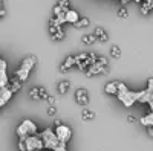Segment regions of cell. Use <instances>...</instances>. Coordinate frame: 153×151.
<instances>
[{
  "mask_svg": "<svg viewBox=\"0 0 153 151\" xmlns=\"http://www.w3.org/2000/svg\"><path fill=\"white\" fill-rule=\"evenodd\" d=\"M35 64H37V58H35L34 55H31V57H28V58H25V60L22 61L20 67L16 70L14 78H17L19 81L25 82V81L29 78V73H31V70L34 69Z\"/></svg>",
  "mask_w": 153,
  "mask_h": 151,
  "instance_id": "6da1fadb",
  "label": "cell"
},
{
  "mask_svg": "<svg viewBox=\"0 0 153 151\" xmlns=\"http://www.w3.org/2000/svg\"><path fill=\"white\" fill-rule=\"evenodd\" d=\"M118 99L123 102L124 107H132L135 102H138V92H132L127 89V85L118 81Z\"/></svg>",
  "mask_w": 153,
  "mask_h": 151,
  "instance_id": "7a4b0ae2",
  "label": "cell"
},
{
  "mask_svg": "<svg viewBox=\"0 0 153 151\" xmlns=\"http://www.w3.org/2000/svg\"><path fill=\"white\" fill-rule=\"evenodd\" d=\"M37 125L31 121V119H25L19 127H17V136L19 139H26L29 136H35L37 134Z\"/></svg>",
  "mask_w": 153,
  "mask_h": 151,
  "instance_id": "3957f363",
  "label": "cell"
},
{
  "mask_svg": "<svg viewBox=\"0 0 153 151\" xmlns=\"http://www.w3.org/2000/svg\"><path fill=\"white\" fill-rule=\"evenodd\" d=\"M40 137H42V141H43L45 148L52 150V151H55V150L60 147V144H61V142L57 139V136H55L54 130H51V128H46V130L40 134Z\"/></svg>",
  "mask_w": 153,
  "mask_h": 151,
  "instance_id": "277c9868",
  "label": "cell"
},
{
  "mask_svg": "<svg viewBox=\"0 0 153 151\" xmlns=\"http://www.w3.org/2000/svg\"><path fill=\"white\" fill-rule=\"evenodd\" d=\"M54 133H55V136H57V139H58L61 144H65V145L71 141V137H72V130H71V127H68V125H65V124H61V125H58V127H55Z\"/></svg>",
  "mask_w": 153,
  "mask_h": 151,
  "instance_id": "5b68a950",
  "label": "cell"
},
{
  "mask_svg": "<svg viewBox=\"0 0 153 151\" xmlns=\"http://www.w3.org/2000/svg\"><path fill=\"white\" fill-rule=\"evenodd\" d=\"M23 141H25V144H26V151H42L45 148L40 134L29 136V137H26V139H23Z\"/></svg>",
  "mask_w": 153,
  "mask_h": 151,
  "instance_id": "8992f818",
  "label": "cell"
},
{
  "mask_svg": "<svg viewBox=\"0 0 153 151\" xmlns=\"http://www.w3.org/2000/svg\"><path fill=\"white\" fill-rule=\"evenodd\" d=\"M75 66L78 67L80 70L86 72L89 67L92 66L91 60H89V54H78V55H75Z\"/></svg>",
  "mask_w": 153,
  "mask_h": 151,
  "instance_id": "52a82bcc",
  "label": "cell"
},
{
  "mask_svg": "<svg viewBox=\"0 0 153 151\" xmlns=\"http://www.w3.org/2000/svg\"><path fill=\"white\" fill-rule=\"evenodd\" d=\"M29 98L34 101H40V99L46 101L49 98V93L45 87H34V89L29 90Z\"/></svg>",
  "mask_w": 153,
  "mask_h": 151,
  "instance_id": "ba28073f",
  "label": "cell"
},
{
  "mask_svg": "<svg viewBox=\"0 0 153 151\" xmlns=\"http://www.w3.org/2000/svg\"><path fill=\"white\" fill-rule=\"evenodd\" d=\"M84 73H86L87 78H92V77H97V75H107V69L104 66H101L100 63H95V64H92Z\"/></svg>",
  "mask_w": 153,
  "mask_h": 151,
  "instance_id": "9c48e42d",
  "label": "cell"
},
{
  "mask_svg": "<svg viewBox=\"0 0 153 151\" xmlns=\"http://www.w3.org/2000/svg\"><path fill=\"white\" fill-rule=\"evenodd\" d=\"M75 101L76 104H80L81 107H86L89 104V93L86 89H76L75 90Z\"/></svg>",
  "mask_w": 153,
  "mask_h": 151,
  "instance_id": "30bf717a",
  "label": "cell"
},
{
  "mask_svg": "<svg viewBox=\"0 0 153 151\" xmlns=\"http://www.w3.org/2000/svg\"><path fill=\"white\" fill-rule=\"evenodd\" d=\"M9 84V78H8V73H6V63L3 61L0 64V89L3 87H8Z\"/></svg>",
  "mask_w": 153,
  "mask_h": 151,
  "instance_id": "8fae6325",
  "label": "cell"
},
{
  "mask_svg": "<svg viewBox=\"0 0 153 151\" xmlns=\"http://www.w3.org/2000/svg\"><path fill=\"white\" fill-rule=\"evenodd\" d=\"M12 93L8 87H3V89H0V108L3 105H6V102H9V99L12 98Z\"/></svg>",
  "mask_w": 153,
  "mask_h": 151,
  "instance_id": "7c38bea8",
  "label": "cell"
},
{
  "mask_svg": "<svg viewBox=\"0 0 153 151\" xmlns=\"http://www.w3.org/2000/svg\"><path fill=\"white\" fill-rule=\"evenodd\" d=\"M49 32H51V38L54 41H60V40L65 38V31H63V28L49 26Z\"/></svg>",
  "mask_w": 153,
  "mask_h": 151,
  "instance_id": "4fadbf2b",
  "label": "cell"
},
{
  "mask_svg": "<svg viewBox=\"0 0 153 151\" xmlns=\"http://www.w3.org/2000/svg\"><path fill=\"white\" fill-rule=\"evenodd\" d=\"M72 66H75V57H74V55H69V57H66V60L60 64V72L65 73V72H68Z\"/></svg>",
  "mask_w": 153,
  "mask_h": 151,
  "instance_id": "5bb4252c",
  "label": "cell"
},
{
  "mask_svg": "<svg viewBox=\"0 0 153 151\" xmlns=\"http://www.w3.org/2000/svg\"><path fill=\"white\" fill-rule=\"evenodd\" d=\"M78 20H80V14H78L75 9H68V11H66V23L75 24Z\"/></svg>",
  "mask_w": 153,
  "mask_h": 151,
  "instance_id": "9a60e30c",
  "label": "cell"
},
{
  "mask_svg": "<svg viewBox=\"0 0 153 151\" xmlns=\"http://www.w3.org/2000/svg\"><path fill=\"white\" fill-rule=\"evenodd\" d=\"M94 35L97 37V40H98V41H103V43H104V41H107V40H109L107 32H106L103 28H100V26L94 29Z\"/></svg>",
  "mask_w": 153,
  "mask_h": 151,
  "instance_id": "2e32d148",
  "label": "cell"
},
{
  "mask_svg": "<svg viewBox=\"0 0 153 151\" xmlns=\"http://www.w3.org/2000/svg\"><path fill=\"white\" fill-rule=\"evenodd\" d=\"M104 92L107 95H117L118 93V81H110L106 84L104 87Z\"/></svg>",
  "mask_w": 153,
  "mask_h": 151,
  "instance_id": "e0dca14e",
  "label": "cell"
},
{
  "mask_svg": "<svg viewBox=\"0 0 153 151\" xmlns=\"http://www.w3.org/2000/svg\"><path fill=\"white\" fill-rule=\"evenodd\" d=\"M23 87V82L22 81H19L17 78H14V80H11L9 81V84H8V89L12 92V93H16V92H19L20 89Z\"/></svg>",
  "mask_w": 153,
  "mask_h": 151,
  "instance_id": "ac0fdd59",
  "label": "cell"
},
{
  "mask_svg": "<svg viewBox=\"0 0 153 151\" xmlns=\"http://www.w3.org/2000/svg\"><path fill=\"white\" fill-rule=\"evenodd\" d=\"M139 8H141V14L147 15L149 12L153 9V0H144V2L139 5Z\"/></svg>",
  "mask_w": 153,
  "mask_h": 151,
  "instance_id": "d6986e66",
  "label": "cell"
},
{
  "mask_svg": "<svg viewBox=\"0 0 153 151\" xmlns=\"http://www.w3.org/2000/svg\"><path fill=\"white\" fill-rule=\"evenodd\" d=\"M141 124L144 125V127H153V111H150V113H147V115H144L143 118H141Z\"/></svg>",
  "mask_w": 153,
  "mask_h": 151,
  "instance_id": "ffe728a7",
  "label": "cell"
},
{
  "mask_svg": "<svg viewBox=\"0 0 153 151\" xmlns=\"http://www.w3.org/2000/svg\"><path fill=\"white\" fill-rule=\"evenodd\" d=\"M98 40H97V37L94 35V34H84L83 37H81V43L83 44H94V43H97Z\"/></svg>",
  "mask_w": 153,
  "mask_h": 151,
  "instance_id": "44dd1931",
  "label": "cell"
},
{
  "mask_svg": "<svg viewBox=\"0 0 153 151\" xmlns=\"http://www.w3.org/2000/svg\"><path fill=\"white\" fill-rule=\"evenodd\" d=\"M81 119H83V121H92V119H95V113H94L92 110H89V108H83V111H81Z\"/></svg>",
  "mask_w": 153,
  "mask_h": 151,
  "instance_id": "7402d4cb",
  "label": "cell"
},
{
  "mask_svg": "<svg viewBox=\"0 0 153 151\" xmlns=\"http://www.w3.org/2000/svg\"><path fill=\"white\" fill-rule=\"evenodd\" d=\"M71 89V82L69 81H60L58 82V92L61 93V95H65V93H68V90Z\"/></svg>",
  "mask_w": 153,
  "mask_h": 151,
  "instance_id": "603a6c76",
  "label": "cell"
},
{
  "mask_svg": "<svg viewBox=\"0 0 153 151\" xmlns=\"http://www.w3.org/2000/svg\"><path fill=\"white\" fill-rule=\"evenodd\" d=\"M89 24H91V20H89L87 17H80V20H78V21H76V23L74 24V26L80 29V28H87V26H89Z\"/></svg>",
  "mask_w": 153,
  "mask_h": 151,
  "instance_id": "cb8c5ba5",
  "label": "cell"
},
{
  "mask_svg": "<svg viewBox=\"0 0 153 151\" xmlns=\"http://www.w3.org/2000/svg\"><path fill=\"white\" fill-rule=\"evenodd\" d=\"M110 57H112V58H120V57H121V47L117 46V44H113V46L110 47Z\"/></svg>",
  "mask_w": 153,
  "mask_h": 151,
  "instance_id": "d4e9b609",
  "label": "cell"
},
{
  "mask_svg": "<svg viewBox=\"0 0 153 151\" xmlns=\"http://www.w3.org/2000/svg\"><path fill=\"white\" fill-rule=\"evenodd\" d=\"M65 14H66V9H63L58 5L54 6V17H60V15H65Z\"/></svg>",
  "mask_w": 153,
  "mask_h": 151,
  "instance_id": "484cf974",
  "label": "cell"
},
{
  "mask_svg": "<svg viewBox=\"0 0 153 151\" xmlns=\"http://www.w3.org/2000/svg\"><path fill=\"white\" fill-rule=\"evenodd\" d=\"M117 14H118V17L120 18H127V17H129V11H127V8H120L118 9V12H117Z\"/></svg>",
  "mask_w": 153,
  "mask_h": 151,
  "instance_id": "4316f807",
  "label": "cell"
},
{
  "mask_svg": "<svg viewBox=\"0 0 153 151\" xmlns=\"http://www.w3.org/2000/svg\"><path fill=\"white\" fill-rule=\"evenodd\" d=\"M57 5L58 6H61L63 9H69V6H71V0H57Z\"/></svg>",
  "mask_w": 153,
  "mask_h": 151,
  "instance_id": "83f0119b",
  "label": "cell"
},
{
  "mask_svg": "<svg viewBox=\"0 0 153 151\" xmlns=\"http://www.w3.org/2000/svg\"><path fill=\"white\" fill-rule=\"evenodd\" d=\"M55 113H57V107L55 105H49L48 107V115L49 116H55Z\"/></svg>",
  "mask_w": 153,
  "mask_h": 151,
  "instance_id": "f1b7e54d",
  "label": "cell"
},
{
  "mask_svg": "<svg viewBox=\"0 0 153 151\" xmlns=\"http://www.w3.org/2000/svg\"><path fill=\"white\" fill-rule=\"evenodd\" d=\"M97 63H100L101 66L106 67V66H107V58H106V57H98V58H97Z\"/></svg>",
  "mask_w": 153,
  "mask_h": 151,
  "instance_id": "f546056e",
  "label": "cell"
},
{
  "mask_svg": "<svg viewBox=\"0 0 153 151\" xmlns=\"http://www.w3.org/2000/svg\"><path fill=\"white\" fill-rule=\"evenodd\" d=\"M19 150H20V151H26V144H25L23 139L19 141Z\"/></svg>",
  "mask_w": 153,
  "mask_h": 151,
  "instance_id": "4dcf8cb0",
  "label": "cell"
},
{
  "mask_svg": "<svg viewBox=\"0 0 153 151\" xmlns=\"http://www.w3.org/2000/svg\"><path fill=\"white\" fill-rule=\"evenodd\" d=\"M46 101L49 102V105H55V102H57V99H55L54 96H51V95H49V98H48Z\"/></svg>",
  "mask_w": 153,
  "mask_h": 151,
  "instance_id": "1f68e13d",
  "label": "cell"
},
{
  "mask_svg": "<svg viewBox=\"0 0 153 151\" xmlns=\"http://www.w3.org/2000/svg\"><path fill=\"white\" fill-rule=\"evenodd\" d=\"M135 121H136V118H135L133 115H129V116H127V122L132 124V122H135Z\"/></svg>",
  "mask_w": 153,
  "mask_h": 151,
  "instance_id": "d6a6232c",
  "label": "cell"
},
{
  "mask_svg": "<svg viewBox=\"0 0 153 151\" xmlns=\"http://www.w3.org/2000/svg\"><path fill=\"white\" fill-rule=\"evenodd\" d=\"M147 133H149L150 137H153V127H149V128H147Z\"/></svg>",
  "mask_w": 153,
  "mask_h": 151,
  "instance_id": "836d02e7",
  "label": "cell"
},
{
  "mask_svg": "<svg viewBox=\"0 0 153 151\" xmlns=\"http://www.w3.org/2000/svg\"><path fill=\"white\" fill-rule=\"evenodd\" d=\"M5 15H6V11H5V9H0V18L5 17Z\"/></svg>",
  "mask_w": 153,
  "mask_h": 151,
  "instance_id": "e575fe53",
  "label": "cell"
},
{
  "mask_svg": "<svg viewBox=\"0 0 153 151\" xmlns=\"http://www.w3.org/2000/svg\"><path fill=\"white\" fill-rule=\"evenodd\" d=\"M120 2H121V5H127V3H130L132 0H120Z\"/></svg>",
  "mask_w": 153,
  "mask_h": 151,
  "instance_id": "d590c367",
  "label": "cell"
},
{
  "mask_svg": "<svg viewBox=\"0 0 153 151\" xmlns=\"http://www.w3.org/2000/svg\"><path fill=\"white\" fill-rule=\"evenodd\" d=\"M149 107H150V110L153 111V98H152V101H150V102H149Z\"/></svg>",
  "mask_w": 153,
  "mask_h": 151,
  "instance_id": "8d00e7d4",
  "label": "cell"
},
{
  "mask_svg": "<svg viewBox=\"0 0 153 151\" xmlns=\"http://www.w3.org/2000/svg\"><path fill=\"white\" fill-rule=\"evenodd\" d=\"M135 2H136V3H138V5H141V3H143V2H144V0H135Z\"/></svg>",
  "mask_w": 153,
  "mask_h": 151,
  "instance_id": "74e56055",
  "label": "cell"
},
{
  "mask_svg": "<svg viewBox=\"0 0 153 151\" xmlns=\"http://www.w3.org/2000/svg\"><path fill=\"white\" fill-rule=\"evenodd\" d=\"M0 9H3V0H0Z\"/></svg>",
  "mask_w": 153,
  "mask_h": 151,
  "instance_id": "f35d334b",
  "label": "cell"
},
{
  "mask_svg": "<svg viewBox=\"0 0 153 151\" xmlns=\"http://www.w3.org/2000/svg\"><path fill=\"white\" fill-rule=\"evenodd\" d=\"M0 111H2V108H0Z\"/></svg>",
  "mask_w": 153,
  "mask_h": 151,
  "instance_id": "ab89813d",
  "label": "cell"
}]
</instances>
